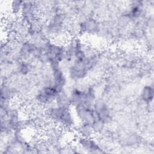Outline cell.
<instances>
[{
  "mask_svg": "<svg viewBox=\"0 0 154 154\" xmlns=\"http://www.w3.org/2000/svg\"><path fill=\"white\" fill-rule=\"evenodd\" d=\"M18 70L21 74L26 75L29 71V66L28 64H27L25 62L20 63L18 67Z\"/></svg>",
  "mask_w": 154,
  "mask_h": 154,
  "instance_id": "obj_15",
  "label": "cell"
},
{
  "mask_svg": "<svg viewBox=\"0 0 154 154\" xmlns=\"http://www.w3.org/2000/svg\"><path fill=\"white\" fill-rule=\"evenodd\" d=\"M105 124L106 123L102 120L97 119L91 125V128L94 133H99L103 130Z\"/></svg>",
  "mask_w": 154,
  "mask_h": 154,
  "instance_id": "obj_13",
  "label": "cell"
},
{
  "mask_svg": "<svg viewBox=\"0 0 154 154\" xmlns=\"http://www.w3.org/2000/svg\"><path fill=\"white\" fill-rule=\"evenodd\" d=\"M55 102V105L58 107H70L71 105L69 96L63 90L58 94Z\"/></svg>",
  "mask_w": 154,
  "mask_h": 154,
  "instance_id": "obj_11",
  "label": "cell"
},
{
  "mask_svg": "<svg viewBox=\"0 0 154 154\" xmlns=\"http://www.w3.org/2000/svg\"><path fill=\"white\" fill-rule=\"evenodd\" d=\"M80 29L88 33L95 32L99 29V24L95 19L93 18H88L81 22Z\"/></svg>",
  "mask_w": 154,
  "mask_h": 154,
  "instance_id": "obj_9",
  "label": "cell"
},
{
  "mask_svg": "<svg viewBox=\"0 0 154 154\" xmlns=\"http://www.w3.org/2000/svg\"><path fill=\"white\" fill-rule=\"evenodd\" d=\"M75 115L80 123L91 125L98 119L97 115L91 106L79 105L75 106Z\"/></svg>",
  "mask_w": 154,
  "mask_h": 154,
  "instance_id": "obj_2",
  "label": "cell"
},
{
  "mask_svg": "<svg viewBox=\"0 0 154 154\" xmlns=\"http://www.w3.org/2000/svg\"><path fill=\"white\" fill-rule=\"evenodd\" d=\"M153 95L154 90L152 85H146L143 88L141 93V98L142 100L150 105L153 101Z\"/></svg>",
  "mask_w": 154,
  "mask_h": 154,
  "instance_id": "obj_12",
  "label": "cell"
},
{
  "mask_svg": "<svg viewBox=\"0 0 154 154\" xmlns=\"http://www.w3.org/2000/svg\"><path fill=\"white\" fill-rule=\"evenodd\" d=\"M89 70L84 60H75L69 69L70 77L73 80L81 79L86 76Z\"/></svg>",
  "mask_w": 154,
  "mask_h": 154,
  "instance_id": "obj_5",
  "label": "cell"
},
{
  "mask_svg": "<svg viewBox=\"0 0 154 154\" xmlns=\"http://www.w3.org/2000/svg\"><path fill=\"white\" fill-rule=\"evenodd\" d=\"M78 143L82 148L91 153H99L102 152L101 149L99 144L91 137L85 138L79 137Z\"/></svg>",
  "mask_w": 154,
  "mask_h": 154,
  "instance_id": "obj_7",
  "label": "cell"
},
{
  "mask_svg": "<svg viewBox=\"0 0 154 154\" xmlns=\"http://www.w3.org/2000/svg\"><path fill=\"white\" fill-rule=\"evenodd\" d=\"M52 79L51 85L54 87L58 92L63 91L66 82V76L60 67L52 69Z\"/></svg>",
  "mask_w": 154,
  "mask_h": 154,
  "instance_id": "obj_6",
  "label": "cell"
},
{
  "mask_svg": "<svg viewBox=\"0 0 154 154\" xmlns=\"http://www.w3.org/2000/svg\"><path fill=\"white\" fill-rule=\"evenodd\" d=\"M58 92L52 85H48L42 88L36 95L37 101L41 105H49L55 102Z\"/></svg>",
  "mask_w": 154,
  "mask_h": 154,
  "instance_id": "obj_3",
  "label": "cell"
},
{
  "mask_svg": "<svg viewBox=\"0 0 154 154\" xmlns=\"http://www.w3.org/2000/svg\"><path fill=\"white\" fill-rule=\"evenodd\" d=\"M50 119L58 125L71 128L75 125V119L70 107H58L56 105L48 109Z\"/></svg>",
  "mask_w": 154,
  "mask_h": 154,
  "instance_id": "obj_1",
  "label": "cell"
},
{
  "mask_svg": "<svg viewBox=\"0 0 154 154\" xmlns=\"http://www.w3.org/2000/svg\"><path fill=\"white\" fill-rule=\"evenodd\" d=\"M93 108L98 119L105 123L111 121V111L106 103L102 99H96L93 104Z\"/></svg>",
  "mask_w": 154,
  "mask_h": 154,
  "instance_id": "obj_4",
  "label": "cell"
},
{
  "mask_svg": "<svg viewBox=\"0 0 154 154\" xmlns=\"http://www.w3.org/2000/svg\"><path fill=\"white\" fill-rule=\"evenodd\" d=\"M23 2L20 1H14L11 4V9L14 14H18L21 13Z\"/></svg>",
  "mask_w": 154,
  "mask_h": 154,
  "instance_id": "obj_14",
  "label": "cell"
},
{
  "mask_svg": "<svg viewBox=\"0 0 154 154\" xmlns=\"http://www.w3.org/2000/svg\"><path fill=\"white\" fill-rule=\"evenodd\" d=\"M76 131L79 137L85 138L92 137L94 133L91 125L82 123H80V124L76 126Z\"/></svg>",
  "mask_w": 154,
  "mask_h": 154,
  "instance_id": "obj_10",
  "label": "cell"
},
{
  "mask_svg": "<svg viewBox=\"0 0 154 154\" xmlns=\"http://www.w3.org/2000/svg\"><path fill=\"white\" fill-rule=\"evenodd\" d=\"M35 10V5L32 2H23L21 11V14L23 19L29 22L33 21Z\"/></svg>",
  "mask_w": 154,
  "mask_h": 154,
  "instance_id": "obj_8",
  "label": "cell"
}]
</instances>
